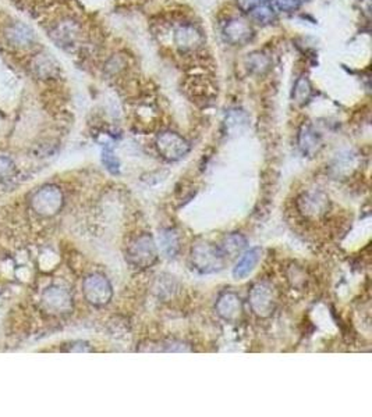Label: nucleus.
Listing matches in <instances>:
<instances>
[{
	"instance_id": "obj_20",
	"label": "nucleus",
	"mask_w": 372,
	"mask_h": 417,
	"mask_svg": "<svg viewBox=\"0 0 372 417\" xmlns=\"http://www.w3.org/2000/svg\"><path fill=\"white\" fill-rule=\"evenodd\" d=\"M220 250L223 252V254L227 257H236L240 253H243V250L247 248V240L241 235V234H229L227 237H225L222 245L219 247Z\"/></svg>"
},
{
	"instance_id": "obj_6",
	"label": "nucleus",
	"mask_w": 372,
	"mask_h": 417,
	"mask_svg": "<svg viewBox=\"0 0 372 417\" xmlns=\"http://www.w3.org/2000/svg\"><path fill=\"white\" fill-rule=\"evenodd\" d=\"M83 295L88 303L100 308L112 301L113 288L110 281L103 274L93 273L83 281Z\"/></svg>"
},
{
	"instance_id": "obj_2",
	"label": "nucleus",
	"mask_w": 372,
	"mask_h": 417,
	"mask_svg": "<svg viewBox=\"0 0 372 417\" xmlns=\"http://www.w3.org/2000/svg\"><path fill=\"white\" fill-rule=\"evenodd\" d=\"M65 205V195L58 185L48 184L36 189L31 198L32 210L41 217L56 216Z\"/></svg>"
},
{
	"instance_id": "obj_12",
	"label": "nucleus",
	"mask_w": 372,
	"mask_h": 417,
	"mask_svg": "<svg viewBox=\"0 0 372 417\" xmlns=\"http://www.w3.org/2000/svg\"><path fill=\"white\" fill-rule=\"evenodd\" d=\"M52 38L53 41L60 46V48H72L74 46L81 35V28L80 25L70 18L62 20L60 22H58L52 31Z\"/></svg>"
},
{
	"instance_id": "obj_22",
	"label": "nucleus",
	"mask_w": 372,
	"mask_h": 417,
	"mask_svg": "<svg viewBox=\"0 0 372 417\" xmlns=\"http://www.w3.org/2000/svg\"><path fill=\"white\" fill-rule=\"evenodd\" d=\"M127 66H128V62H127L126 56L114 55L106 62L105 67L110 76H119L127 70Z\"/></svg>"
},
{
	"instance_id": "obj_10",
	"label": "nucleus",
	"mask_w": 372,
	"mask_h": 417,
	"mask_svg": "<svg viewBox=\"0 0 372 417\" xmlns=\"http://www.w3.org/2000/svg\"><path fill=\"white\" fill-rule=\"evenodd\" d=\"M298 209L305 217L318 219L329 210V198L319 191L307 192L298 199Z\"/></svg>"
},
{
	"instance_id": "obj_8",
	"label": "nucleus",
	"mask_w": 372,
	"mask_h": 417,
	"mask_svg": "<svg viewBox=\"0 0 372 417\" xmlns=\"http://www.w3.org/2000/svg\"><path fill=\"white\" fill-rule=\"evenodd\" d=\"M173 43L182 55H192L205 45L204 32L191 22H182L175 28Z\"/></svg>"
},
{
	"instance_id": "obj_23",
	"label": "nucleus",
	"mask_w": 372,
	"mask_h": 417,
	"mask_svg": "<svg viewBox=\"0 0 372 417\" xmlns=\"http://www.w3.org/2000/svg\"><path fill=\"white\" fill-rule=\"evenodd\" d=\"M304 0H275L274 7L277 11H283V13H293L301 7Z\"/></svg>"
},
{
	"instance_id": "obj_18",
	"label": "nucleus",
	"mask_w": 372,
	"mask_h": 417,
	"mask_svg": "<svg viewBox=\"0 0 372 417\" xmlns=\"http://www.w3.org/2000/svg\"><path fill=\"white\" fill-rule=\"evenodd\" d=\"M250 18L260 25H271L278 20V11L272 3L264 1L248 11Z\"/></svg>"
},
{
	"instance_id": "obj_17",
	"label": "nucleus",
	"mask_w": 372,
	"mask_h": 417,
	"mask_svg": "<svg viewBox=\"0 0 372 417\" xmlns=\"http://www.w3.org/2000/svg\"><path fill=\"white\" fill-rule=\"evenodd\" d=\"M244 66L253 76H265L272 67V59L265 52L254 50L246 56Z\"/></svg>"
},
{
	"instance_id": "obj_15",
	"label": "nucleus",
	"mask_w": 372,
	"mask_h": 417,
	"mask_svg": "<svg viewBox=\"0 0 372 417\" xmlns=\"http://www.w3.org/2000/svg\"><path fill=\"white\" fill-rule=\"evenodd\" d=\"M298 146L307 156H315L322 148V138L312 125L304 124L298 132Z\"/></svg>"
},
{
	"instance_id": "obj_26",
	"label": "nucleus",
	"mask_w": 372,
	"mask_h": 417,
	"mask_svg": "<svg viewBox=\"0 0 372 417\" xmlns=\"http://www.w3.org/2000/svg\"><path fill=\"white\" fill-rule=\"evenodd\" d=\"M69 352H90V350H93L91 348H90V345L87 343V342H74V343H72V346L67 349Z\"/></svg>"
},
{
	"instance_id": "obj_4",
	"label": "nucleus",
	"mask_w": 372,
	"mask_h": 417,
	"mask_svg": "<svg viewBox=\"0 0 372 417\" xmlns=\"http://www.w3.org/2000/svg\"><path fill=\"white\" fill-rule=\"evenodd\" d=\"M278 296L275 287L270 281H258L250 292V305L253 312L261 317H271L277 309Z\"/></svg>"
},
{
	"instance_id": "obj_1",
	"label": "nucleus",
	"mask_w": 372,
	"mask_h": 417,
	"mask_svg": "<svg viewBox=\"0 0 372 417\" xmlns=\"http://www.w3.org/2000/svg\"><path fill=\"white\" fill-rule=\"evenodd\" d=\"M191 263L197 271L202 274H213L225 267L226 256L219 247L208 241H201L191 249Z\"/></svg>"
},
{
	"instance_id": "obj_7",
	"label": "nucleus",
	"mask_w": 372,
	"mask_h": 417,
	"mask_svg": "<svg viewBox=\"0 0 372 417\" xmlns=\"http://www.w3.org/2000/svg\"><path fill=\"white\" fill-rule=\"evenodd\" d=\"M41 306L51 316H63L73 310V296L66 288L51 285L42 294Z\"/></svg>"
},
{
	"instance_id": "obj_19",
	"label": "nucleus",
	"mask_w": 372,
	"mask_h": 417,
	"mask_svg": "<svg viewBox=\"0 0 372 417\" xmlns=\"http://www.w3.org/2000/svg\"><path fill=\"white\" fill-rule=\"evenodd\" d=\"M158 241H159V248L168 257H175L180 250V237L172 228H166L161 231Z\"/></svg>"
},
{
	"instance_id": "obj_9",
	"label": "nucleus",
	"mask_w": 372,
	"mask_h": 417,
	"mask_svg": "<svg viewBox=\"0 0 372 417\" xmlns=\"http://www.w3.org/2000/svg\"><path fill=\"white\" fill-rule=\"evenodd\" d=\"M222 35L226 43L232 46H244L254 39L255 32L253 25L247 20L233 17L223 25Z\"/></svg>"
},
{
	"instance_id": "obj_14",
	"label": "nucleus",
	"mask_w": 372,
	"mask_h": 417,
	"mask_svg": "<svg viewBox=\"0 0 372 417\" xmlns=\"http://www.w3.org/2000/svg\"><path fill=\"white\" fill-rule=\"evenodd\" d=\"M6 35V39L10 45L15 46V48H27L29 46L34 39H35V34L34 31L22 24V22H14V24H10L4 32Z\"/></svg>"
},
{
	"instance_id": "obj_3",
	"label": "nucleus",
	"mask_w": 372,
	"mask_h": 417,
	"mask_svg": "<svg viewBox=\"0 0 372 417\" xmlns=\"http://www.w3.org/2000/svg\"><path fill=\"white\" fill-rule=\"evenodd\" d=\"M127 260L135 268H148L158 260V247L152 235L137 237L127 249Z\"/></svg>"
},
{
	"instance_id": "obj_25",
	"label": "nucleus",
	"mask_w": 372,
	"mask_h": 417,
	"mask_svg": "<svg viewBox=\"0 0 372 417\" xmlns=\"http://www.w3.org/2000/svg\"><path fill=\"white\" fill-rule=\"evenodd\" d=\"M103 163H105V166L107 167L112 172H117L119 171V160L114 156V153H113L112 149H106L103 152Z\"/></svg>"
},
{
	"instance_id": "obj_5",
	"label": "nucleus",
	"mask_w": 372,
	"mask_h": 417,
	"mask_svg": "<svg viewBox=\"0 0 372 417\" xmlns=\"http://www.w3.org/2000/svg\"><path fill=\"white\" fill-rule=\"evenodd\" d=\"M155 144L159 155L169 162L182 160L191 151V145L186 138L171 130L162 131L157 137Z\"/></svg>"
},
{
	"instance_id": "obj_11",
	"label": "nucleus",
	"mask_w": 372,
	"mask_h": 417,
	"mask_svg": "<svg viewBox=\"0 0 372 417\" xmlns=\"http://www.w3.org/2000/svg\"><path fill=\"white\" fill-rule=\"evenodd\" d=\"M216 313L227 323H237L243 316V302L234 292H225L216 302Z\"/></svg>"
},
{
	"instance_id": "obj_16",
	"label": "nucleus",
	"mask_w": 372,
	"mask_h": 417,
	"mask_svg": "<svg viewBox=\"0 0 372 417\" xmlns=\"http://www.w3.org/2000/svg\"><path fill=\"white\" fill-rule=\"evenodd\" d=\"M261 254H263L261 248H253V249L247 250L241 256V259L237 261V264L234 266L233 277L236 280H243V278L248 277L257 267L258 261L261 260Z\"/></svg>"
},
{
	"instance_id": "obj_21",
	"label": "nucleus",
	"mask_w": 372,
	"mask_h": 417,
	"mask_svg": "<svg viewBox=\"0 0 372 417\" xmlns=\"http://www.w3.org/2000/svg\"><path fill=\"white\" fill-rule=\"evenodd\" d=\"M312 95V85L311 81L307 76H301L300 78H297V81L293 86V100L303 106L305 103H308V100L311 99Z\"/></svg>"
},
{
	"instance_id": "obj_24",
	"label": "nucleus",
	"mask_w": 372,
	"mask_h": 417,
	"mask_svg": "<svg viewBox=\"0 0 372 417\" xmlns=\"http://www.w3.org/2000/svg\"><path fill=\"white\" fill-rule=\"evenodd\" d=\"M15 171V166L11 159L6 156H0V178H6L13 175Z\"/></svg>"
},
{
	"instance_id": "obj_13",
	"label": "nucleus",
	"mask_w": 372,
	"mask_h": 417,
	"mask_svg": "<svg viewBox=\"0 0 372 417\" xmlns=\"http://www.w3.org/2000/svg\"><path fill=\"white\" fill-rule=\"evenodd\" d=\"M32 71L41 80H51L59 76L60 67L52 55L42 52L32 59Z\"/></svg>"
}]
</instances>
